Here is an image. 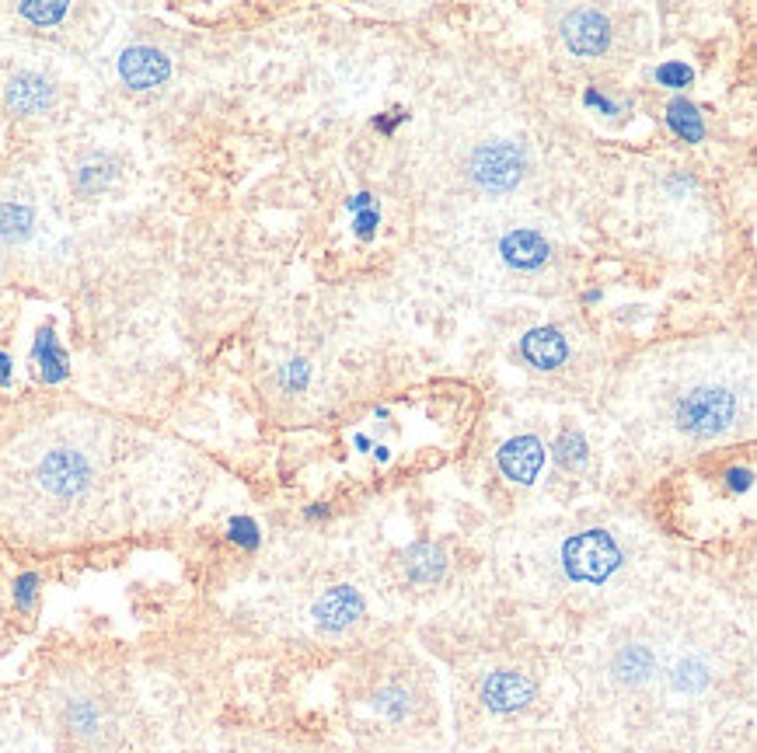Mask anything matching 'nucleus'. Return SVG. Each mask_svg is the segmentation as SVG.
Masks as SVG:
<instances>
[{
  "instance_id": "1",
  "label": "nucleus",
  "mask_w": 757,
  "mask_h": 753,
  "mask_svg": "<svg viewBox=\"0 0 757 753\" xmlns=\"http://www.w3.org/2000/svg\"><path fill=\"white\" fill-rule=\"evenodd\" d=\"M101 422H67L46 429L39 443L17 451L22 457V478L32 486L35 506L43 510L46 524L67 530L87 506H95L105 492V461L109 451H101L105 437Z\"/></svg>"
},
{
  "instance_id": "2",
  "label": "nucleus",
  "mask_w": 757,
  "mask_h": 753,
  "mask_svg": "<svg viewBox=\"0 0 757 753\" xmlns=\"http://www.w3.org/2000/svg\"><path fill=\"white\" fill-rule=\"evenodd\" d=\"M671 422L692 440L723 437L741 422V391L723 381H698L674 398Z\"/></svg>"
},
{
  "instance_id": "3",
  "label": "nucleus",
  "mask_w": 757,
  "mask_h": 753,
  "mask_svg": "<svg viewBox=\"0 0 757 753\" xmlns=\"http://www.w3.org/2000/svg\"><path fill=\"white\" fill-rule=\"evenodd\" d=\"M562 569H566V576L573 583L601 586L622 569V548L601 527L579 530V534L569 537L566 545H562Z\"/></svg>"
},
{
  "instance_id": "4",
  "label": "nucleus",
  "mask_w": 757,
  "mask_h": 753,
  "mask_svg": "<svg viewBox=\"0 0 757 753\" xmlns=\"http://www.w3.org/2000/svg\"><path fill=\"white\" fill-rule=\"evenodd\" d=\"M527 171V157L517 143L509 140H492L474 147L471 160H468V175L471 182L479 186L489 195H506L520 186V178Z\"/></svg>"
},
{
  "instance_id": "5",
  "label": "nucleus",
  "mask_w": 757,
  "mask_h": 753,
  "mask_svg": "<svg viewBox=\"0 0 757 753\" xmlns=\"http://www.w3.org/2000/svg\"><path fill=\"white\" fill-rule=\"evenodd\" d=\"M562 43L569 46L576 57H601L611 43V22L608 14L593 8H579L562 17Z\"/></svg>"
},
{
  "instance_id": "6",
  "label": "nucleus",
  "mask_w": 757,
  "mask_h": 753,
  "mask_svg": "<svg viewBox=\"0 0 757 753\" xmlns=\"http://www.w3.org/2000/svg\"><path fill=\"white\" fill-rule=\"evenodd\" d=\"M367 611V603L360 597V589L357 586H332L325 589V594L314 600L311 607V618L314 624L322 628V632H346L349 624H357Z\"/></svg>"
},
{
  "instance_id": "7",
  "label": "nucleus",
  "mask_w": 757,
  "mask_h": 753,
  "mask_svg": "<svg viewBox=\"0 0 757 753\" xmlns=\"http://www.w3.org/2000/svg\"><path fill=\"white\" fill-rule=\"evenodd\" d=\"M534 694H538L534 680L527 673H517V670H496V673H489L485 684H482V702L489 712H496V715L527 708L534 702Z\"/></svg>"
},
{
  "instance_id": "8",
  "label": "nucleus",
  "mask_w": 757,
  "mask_h": 753,
  "mask_svg": "<svg viewBox=\"0 0 757 753\" xmlns=\"http://www.w3.org/2000/svg\"><path fill=\"white\" fill-rule=\"evenodd\" d=\"M119 77L127 81L133 92H151V87L165 84L171 77V60L154 46H130L119 57Z\"/></svg>"
},
{
  "instance_id": "9",
  "label": "nucleus",
  "mask_w": 757,
  "mask_h": 753,
  "mask_svg": "<svg viewBox=\"0 0 757 753\" xmlns=\"http://www.w3.org/2000/svg\"><path fill=\"white\" fill-rule=\"evenodd\" d=\"M496 464L509 481H517V486H531L544 468V443L531 433L506 440L496 454Z\"/></svg>"
},
{
  "instance_id": "10",
  "label": "nucleus",
  "mask_w": 757,
  "mask_h": 753,
  "mask_svg": "<svg viewBox=\"0 0 757 753\" xmlns=\"http://www.w3.org/2000/svg\"><path fill=\"white\" fill-rule=\"evenodd\" d=\"M520 352H524V360L538 370H558L569 360V343L558 328L544 325V328H531L520 338Z\"/></svg>"
},
{
  "instance_id": "11",
  "label": "nucleus",
  "mask_w": 757,
  "mask_h": 753,
  "mask_svg": "<svg viewBox=\"0 0 757 753\" xmlns=\"http://www.w3.org/2000/svg\"><path fill=\"white\" fill-rule=\"evenodd\" d=\"M500 255L506 259V265H514V268H541L552 255V244L544 241L538 230L517 227V230H509V235H503Z\"/></svg>"
},
{
  "instance_id": "12",
  "label": "nucleus",
  "mask_w": 757,
  "mask_h": 753,
  "mask_svg": "<svg viewBox=\"0 0 757 753\" xmlns=\"http://www.w3.org/2000/svg\"><path fill=\"white\" fill-rule=\"evenodd\" d=\"M405 572H409V579L419 583V586L440 583V576L447 572V554H444V548L430 545V541H416L409 551H405Z\"/></svg>"
},
{
  "instance_id": "13",
  "label": "nucleus",
  "mask_w": 757,
  "mask_h": 753,
  "mask_svg": "<svg viewBox=\"0 0 757 753\" xmlns=\"http://www.w3.org/2000/svg\"><path fill=\"white\" fill-rule=\"evenodd\" d=\"M52 101V84L43 74H17L8 84V105L14 112H43L46 105Z\"/></svg>"
},
{
  "instance_id": "14",
  "label": "nucleus",
  "mask_w": 757,
  "mask_h": 753,
  "mask_svg": "<svg viewBox=\"0 0 757 753\" xmlns=\"http://www.w3.org/2000/svg\"><path fill=\"white\" fill-rule=\"evenodd\" d=\"M32 360L39 363V373L46 384H60L63 376L70 373L67 367V352L60 346L57 332H52V325L39 328V335H35V346H32Z\"/></svg>"
},
{
  "instance_id": "15",
  "label": "nucleus",
  "mask_w": 757,
  "mask_h": 753,
  "mask_svg": "<svg viewBox=\"0 0 757 753\" xmlns=\"http://www.w3.org/2000/svg\"><path fill=\"white\" fill-rule=\"evenodd\" d=\"M666 122H671V130L684 143H701V140H706V122H701L698 109L688 98H674L671 105H666Z\"/></svg>"
},
{
  "instance_id": "16",
  "label": "nucleus",
  "mask_w": 757,
  "mask_h": 753,
  "mask_svg": "<svg viewBox=\"0 0 757 753\" xmlns=\"http://www.w3.org/2000/svg\"><path fill=\"white\" fill-rule=\"evenodd\" d=\"M614 673L628 680V684H639V680L653 673V653H649L646 645H628V649L614 656Z\"/></svg>"
},
{
  "instance_id": "17",
  "label": "nucleus",
  "mask_w": 757,
  "mask_h": 753,
  "mask_svg": "<svg viewBox=\"0 0 757 753\" xmlns=\"http://www.w3.org/2000/svg\"><path fill=\"white\" fill-rule=\"evenodd\" d=\"M32 210L22 203H0V238L4 241H22L32 235Z\"/></svg>"
},
{
  "instance_id": "18",
  "label": "nucleus",
  "mask_w": 757,
  "mask_h": 753,
  "mask_svg": "<svg viewBox=\"0 0 757 753\" xmlns=\"http://www.w3.org/2000/svg\"><path fill=\"white\" fill-rule=\"evenodd\" d=\"M587 440L579 429H566L558 440H555V461H558V468H566V471H576V468H584L587 464Z\"/></svg>"
},
{
  "instance_id": "19",
  "label": "nucleus",
  "mask_w": 757,
  "mask_h": 753,
  "mask_svg": "<svg viewBox=\"0 0 757 753\" xmlns=\"http://www.w3.org/2000/svg\"><path fill=\"white\" fill-rule=\"evenodd\" d=\"M674 688L684 691V694H698V691H706L709 684V667H706V659H698V656H688V659H681L677 667H674Z\"/></svg>"
},
{
  "instance_id": "20",
  "label": "nucleus",
  "mask_w": 757,
  "mask_h": 753,
  "mask_svg": "<svg viewBox=\"0 0 757 753\" xmlns=\"http://www.w3.org/2000/svg\"><path fill=\"white\" fill-rule=\"evenodd\" d=\"M39 586H43V579H39V572H22V576L14 579V603H17V611H32L35 607V600H39Z\"/></svg>"
},
{
  "instance_id": "21",
  "label": "nucleus",
  "mask_w": 757,
  "mask_h": 753,
  "mask_svg": "<svg viewBox=\"0 0 757 753\" xmlns=\"http://www.w3.org/2000/svg\"><path fill=\"white\" fill-rule=\"evenodd\" d=\"M657 81H660L663 87H688V84L695 81V70H692L688 63L671 60V63H660V67H657Z\"/></svg>"
},
{
  "instance_id": "22",
  "label": "nucleus",
  "mask_w": 757,
  "mask_h": 753,
  "mask_svg": "<svg viewBox=\"0 0 757 753\" xmlns=\"http://www.w3.org/2000/svg\"><path fill=\"white\" fill-rule=\"evenodd\" d=\"M17 11H22V17H28V22H35V25H57L67 17V4H22Z\"/></svg>"
},
{
  "instance_id": "23",
  "label": "nucleus",
  "mask_w": 757,
  "mask_h": 753,
  "mask_svg": "<svg viewBox=\"0 0 757 753\" xmlns=\"http://www.w3.org/2000/svg\"><path fill=\"white\" fill-rule=\"evenodd\" d=\"M227 534H231V541H238L241 548H259V524L249 516H235L231 524H227Z\"/></svg>"
},
{
  "instance_id": "24",
  "label": "nucleus",
  "mask_w": 757,
  "mask_h": 753,
  "mask_svg": "<svg viewBox=\"0 0 757 753\" xmlns=\"http://www.w3.org/2000/svg\"><path fill=\"white\" fill-rule=\"evenodd\" d=\"M584 101L590 105V109H601L604 116H622V109L625 105H618V101H611L604 92H597V87H587V95H584Z\"/></svg>"
},
{
  "instance_id": "25",
  "label": "nucleus",
  "mask_w": 757,
  "mask_h": 753,
  "mask_svg": "<svg viewBox=\"0 0 757 753\" xmlns=\"http://www.w3.org/2000/svg\"><path fill=\"white\" fill-rule=\"evenodd\" d=\"M308 373H311V367L304 360H293V363L284 367V384L287 387H304L308 384Z\"/></svg>"
},
{
  "instance_id": "26",
  "label": "nucleus",
  "mask_w": 757,
  "mask_h": 753,
  "mask_svg": "<svg viewBox=\"0 0 757 753\" xmlns=\"http://www.w3.org/2000/svg\"><path fill=\"white\" fill-rule=\"evenodd\" d=\"M377 210H367V213H357V220H353V227H357V235L367 241V238H371L374 235V227H377Z\"/></svg>"
},
{
  "instance_id": "27",
  "label": "nucleus",
  "mask_w": 757,
  "mask_h": 753,
  "mask_svg": "<svg viewBox=\"0 0 757 753\" xmlns=\"http://www.w3.org/2000/svg\"><path fill=\"white\" fill-rule=\"evenodd\" d=\"M726 478H730V489H736V492H747V489L754 486V481H750V471H747V468H733Z\"/></svg>"
},
{
  "instance_id": "28",
  "label": "nucleus",
  "mask_w": 757,
  "mask_h": 753,
  "mask_svg": "<svg viewBox=\"0 0 757 753\" xmlns=\"http://www.w3.org/2000/svg\"><path fill=\"white\" fill-rule=\"evenodd\" d=\"M374 206V195L371 192H357L353 200H349V213H363Z\"/></svg>"
},
{
  "instance_id": "29",
  "label": "nucleus",
  "mask_w": 757,
  "mask_h": 753,
  "mask_svg": "<svg viewBox=\"0 0 757 753\" xmlns=\"http://www.w3.org/2000/svg\"><path fill=\"white\" fill-rule=\"evenodd\" d=\"M4 384H11V360L0 352V387H4Z\"/></svg>"
}]
</instances>
